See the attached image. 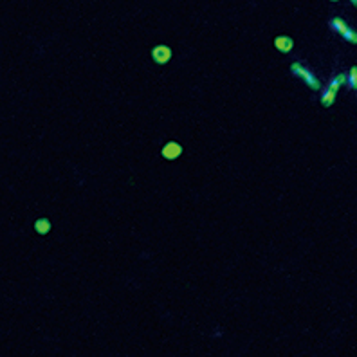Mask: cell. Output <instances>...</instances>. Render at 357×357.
<instances>
[{
  "label": "cell",
  "mask_w": 357,
  "mask_h": 357,
  "mask_svg": "<svg viewBox=\"0 0 357 357\" xmlns=\"http://www.w3.org/2000/svg\"><path fill=\"white\" fill-rule=\"evenodd\" d=\"M332 2H335V0H332Z\"/></svg>",
  "instance_id": "cell-11"
},
{
  "label": "cell",
  "mask_w": 357,
  "mask_h": 357,
  "mask_svg": "<svg viewBox=\"0 0 357 357\" xmlns=\"http://www.w3.org/2000/svg\"><path fill=\"white\" fill-rule=\"evenodd\" d=\"M291 70H292V74H294V76L302 78V80L305 81L310 88H314V90H317V88H320V81H317V78L314 76V72L307 69V67H303L302 63H292Z\"/></svg>",
  "instance_id": "cell-1"
},
{
  "label": "cell",
  "mask_w": 357,
  "mask_h": 357,
  "mask_svg": "<svg viewBox=\"0 0 357 357\" xmlns=\"http://www.w3.org/2000/svg\"><path fill=\"white\" fill-rule=\"evenodd\" d=\"M345 81H346V76H345V74H337V76H335L334 80H332L330 83H328V87H330L332 90H335V92H337L339 87H343V83H345Z\"/></svg>",
  "instance_id": "cell-9"
},
{
  "label": "cell",
  "mask_w": 357,
  "mask_h": 357,
  "mask_svg": "<svg viewBox=\"0 0 357 357\" xmlns=\"http://www.w3.org/2000/svg\"><path fill=\"white\" fill-rule=\"evenodd\" d=\"M34 229H36V233H40V235H47V233L51 231V222H49L47 218H40V220L34 222Z\"/></svg>",
  "instance_id": "cell-6"
},
{
  "label": "cell",
  "mask_w": 357,
  "mask_h": 357,
  "mask_svg": "<svg viewBox=\"0 0 357 357\" xmlns=\"http://www.w3.org/2000/svg\"><path fill=\"white\" fill-rule=\"evenodd\" d=\"M182 148L179 143H175V141H170V143L164 144V148H162V157L168 159V161H173V159H177L179 155H181Z\"/></svg>",
  "instance_id": "cell-4"
},
{
  "label": "cell",
  "mask_w": 357,
  "mask_h": 357,
  "mask_svg": "<svg viewBox=\"0 0 357 357\" xmlns=\"http://www.w3.org/2000/svg\"><path fill=\"white\" fill-rule=\"evenodd\" d=\"M274 45H276L278 51L289 52L292 47H294V42H292L291 36H278V38H274Z\"/></svg>",
  "instance_id": "cell-5"
},
{
  "label": "cell",
  "mask_w": 357,
  "mask_h": 357,
  "mask_svg": "<svg viewBox=\"0 0 357 357\" xmlns=\"http://www.w3.org/2000/svg\"><path fill=\"white\" fill-rule=\"evenodd\" d=\"M330 27L335 31V33L341 34L343 38H346L348 42H352V44H357V33L348 26V24L343 22L341 18H332L330 20Z\"/></svg>",
  "instance_id": "cell-2"
},
{
  "label": "cell",
  "mask_w": 357,
  "mask_h": 357,
  "mask_svg": "<svg viewBox=\"0 0 357 357\" xmlns=\"http://www.w3.org/2000/svg\"><path fill=\"white\" fill-rule=\"evenodd\" d=\"M350 2H352L353 6H357V0H350Z\"/></svg>",
  "instance_id": "cell-10"
},
{
  "label": "cell",
  "mask_w": 357,
  "mask_h": 357,
  "mask_svg": "<svg viewBox=\"0 0 357 357\" xmlns=\"http://www.w3.org/2000/svg\"><path fill=\"white\" fill-rule=\"evenodd\" d=\"M152 58H154V62L159 63V65L168 63L170 58H172V49L166 47V45H157V47L152 49Z\"/></svg>",
  "instance_id": "cell-3"
},
{
  "label": "cell",
  "mask_w": 357,
  "mask_h": 357,
  "mask_svg": "<svg viewBox=\"0 0 357 357\" xmlns=\"http://www.w3.org/2000/svg\"><path fill=\"white\" fill-rule=\"evenodd\" d=\"M334 98H335V90H332L330 87H327L323 90V94H321V103H323L325 107H330V105L334 103Z\"/></svg>",
  "instance_id": "cell-7"
},
{
  "label": "cell",
  "mask_w": 357,
  "mask_h": 357,
  "mask_svg": "<svg viewBox=\"0 0 357 357\" xmlns=\"http://www.w3.org/2000/svg\"><path fill=\"white\" fill-rule=\"evenodd\" d=\"M346 83H348V88L357 90V67H352V69H350L348 78H346Z\"/></svg>",
  "instance_id": "cell-8"
}]
</instances>
